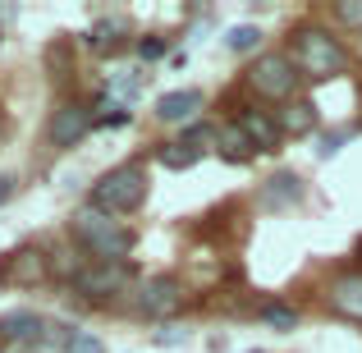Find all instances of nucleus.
Here are the masks:
<instances>
[{"label": "nucleus", "mask_w": 362, "mask_h": 353, "mask_svg": "<svg viewBox=\"0 0 362 353\" xmlns=\"http://www.w3.org/2000/svg\"><path fill=\"white\" fill-rule=\"evenodd\" d=\"M142 202H147V170H142V161H124V166L106 170L92 184V207L106 216H129Z\"/></svg>", "instance_id": "obj_1"}, {"label": "nucleus", "mask_w": 362, "mask_h": 353, "mask_svg": "<svg viewBox=\"0 0 362 353\" xmlns=\"http://www.w3.org/2000/svg\"><path fill=\"white\" fill-rule=\"evenodd\" d=\"M69 230L92 253V262H124V257H129V248H133V234L124 230L115 216L97 212V207H83V212L69 221Z\"/></svg>", "instance_id": "obj_2"}, {"label": "nucleus", "mask_w": 362, "mask_h": 353, "mask_svg": "<svg viewBox=\"0 0 362 353\" xmlns=\"http://www.w3.org/2000/svg\"><path fill=\"white\" fill-rule=\"evenodd\" d=\"M289 60H293V69H298L303 79L326 83V79H335V74H344L349 55L326 28H303V33L293 37V46H289Z\"/></svg>", "instance_id": "obj_3"}, {"label": "nucleus", "mask_w": 362, "mask_h": 353, "mask_svg": "<svg viewBox=\"0 0 362 353\" xmlns=\"http://www.w3.org/2000/svg\"><path fill=\"white\" fill-rule=\"evenodd\" d=\"M303 74L293 69L289 51H271V55H257V64L247 69V88L257 97H271V101H289L293 88H298Z\"/></svg>", "instance_id": "obj_4"}, {"label": "nucleus", "mask_w": 362, "mask_h": 353, "mask_svg": "<svg viewBox=\"0 0 362 353\" xmlns=\"http://www.w3.org/2000/svg\"><path fill=\"white\" fill-rule=\"evenodd\" d=\"M133 271L129 262H78L74 266V289L88 299H115L119 289H129Z\"/></svg>", "instance_id": "obj_5"}, {"label": "nucleus", "mask_w": 362, "mask_h": 353, "mask_svg": "<svg viewBox=\"0 0 362 353\" xmlns=\"http://www.w3.org/2000/svg\"><path fill=\"white\" fill-rule=\"evenodd\" d=\"M88 129H97L92 106H88V101H69V106H60L55 120H51V142H55V147H74V142L88 138Z\"/></svg>", "instance_id": "obj_6"}, {"label": "nucleus", "mask_w": 362, "mask_h": 353, "mask_svg": "<svg viewBox=\"0 0 362 353\" xmlns=\"http://www.w3.org/2000/svg\"><path fill=\"white\" fill-rule=\"evenodd\" d=\"M179 303H184V289H179V280L175 275H151L147 284H142V294H138V308H142V317H170V312H179Z\"/></svg>", "instance_id": "obj_7"}, {"label": "nucleus", "mask_w": 362, "mask_h": 353, "mask_svg": "<svg viewBox=\"0 0 362 353\" xmlns=\"http://www.w3.org/2000/svg\"><path fill=\"white\" fill-rule=\"evenodd\" d=\"M46 326H51V321L37 317L33 308H14V312H5V317H0V340L18 349V345H28V340H37Z\"/></svg>", "instance_id": "obj_8"}, {"label": "nucleus", "mask_w": 362, "mask_h": 353, "mask_svg": "<svg viewBox=\"0 0 362 353\" xmlns=\"http://www.w3.org/2000/svg\"><path fill=\"white\" fill-rule=\"evenodd\" d=\"M330 308L349 321H362V271H344L330 284Z\"/></svg>", "instance_id": "obj_9"}, {"label": "nucleus", "mask_w": 362, "mask_h": 353, "mask_svg": "<svg viewBox=\"0 0 362 353\" xmlns=\"http://www.w3.org/2000/svg\"><path fill=\"white\" fill-rule=\"evenodd\" d=\"M202 106H206V97H202L197 88H179V92H165V97L156 101V120H165V124H184V120H193Z\"/></svg>", "instance_id": "obj_10"}, {"label": "nucleus", "mask_w": 362, "mask_h": 353, "mask_svg": "<svg viewBox=\"0 0 362 353\" xmlns=\"http://www.w3.org/2000/svg\"><path fill=\"white\" fill-rule=\"evenodd\" d=\"M298 197H303V175H293V170L271 175L266 188H262V207H271V212H284V207H293Z\"/></svg>", "instance_id": "obj_11"}, {"label": "nucleus", "mask_w": 362, "mask_h": 353, "mask_svg": "<svg viewBox=\"0 0 362 353\" xmlns=\"http://www.w3.org/2000/svg\"><path fill=\"white\" fill-rule=\"evenodd\" d=\"M239 124H243L247 138H252V147H257V151H275V147H280V124L266 115V110H243Z\"/></svg>", "instance_id": "obj_12"}, {"label": "nucleus", "mask_w": 362, "mask_h": 353, "mask_svg": "<svg viewBox=\"0 0 362 353\" xmlns=\"http://www.w3.org/2000/svg\"><path fill=\"white\" fill-rule=\"evenodd\" d=\"M216 147H221V156L225 161H247V156H252V138H247V133H243V124L239 120H234V124H221V129H216Z\"/></svg>", "instance_id": "obj_13"}, {"label": "nucleus", "mask_w": 362, "mask_h": 353, "mask_svg": "<svg viewBox=\"0 0 362 353\" xmlns=\"http://www.w3.org/2000/svg\"><path fill=\"white\" fill-rule=\"evenodd\" d=\"M124 33H129L124 18H106V23H97L88 33V46H92V51H115V46L124 42Z\"/></svg>", "instance_id": "obj_14"}, {"label": "nucleus", "mask_w": 362, "mask_h": 353, "mask_svg": "<svg viewBox=\"0 0 362 353\" xmlns=\"http://www.w3.org/2000/svg\"><path fill=\"white\" fill-rule=\"evenodd\" d=\"M312 124H317V106H312V101H289V106H284L280 129H289V133H312Z\"/></svg>", "instance_id": "obj_15"}, {"label": "nucleus", "mask_w": 362, "mask_h": 353, "mask_svg": "<svg viewBox=\"0 0 362 353\" xmlns=\"http://www.w3.org/2000/svg\"><path fill=\"white\" fill-rule=\"evenodd\" d=\"M197 156H202V151L188 147V142H165V147L156 151V161L165 170H188V166H197Z\"/></svg>", "instance_id": "obj_16"}, {"label": "nucleus", "mask_w": 362, "mask_h": 353, "mask_svg": "<svg viewBox=\"0 0 362 353\" xmlns=\"http://www.w3.org/2000/svg\"><path fill=\"white\" fill-rule=\"evenodd\" d=\"M225 46H230L234 55L257 51V46H262V28H252V23H234L230 33H225Z\"/></svg>", "instance_id": "obj_17"}, {"label": "nucleus", "mask_w": 362, "mask_h": 353, "mask_svg": "<svg viewBox=\"0 0 362 353\" xmlns=\"http://www.w3.org/2000/svg\"><path fill=\"white\" fill-rule=\"evenodd\" d=\"M262 321H266V326H275V330H293V326H298V312L284 308V303H266Z\"/></svg>", "instance_id": "obj_18"}, {"label": "nucleus", "mask_w": 362, "mask_h": 353, "mask_svg": "<svg viewBox=\"0 0 362 353\" xmlns=\"http://www.w3.org/2000/svg\"><path fill=\"white\" fill-rule=\"evenodd\" d=\"M42 275V257L37 253H18L14 266H9V280H37Z\"/></svg>", "instance_id": "obj_19"}, {"label": "nucleus", "mask_w": 362, "mask_h": 353, "mask_svg": "<svg viewBox=\"0 0 362 353\" xmlns=\"http://www.w3.org/2000/svg\"><path fill=\"white\" fill-rule=\"evenodd\" d=\"M60 353H106V349H101V340L88 335V330H69V340H64Z\"/></svg>", "instance_id": "obj_20"}, {"label": "nucleus", "mask_w": 362, "mask_h": 353, "mask_svg": "<svg viewBox=\"0 0 362 353\" xmlns=\"http://www.w3.org/2000/svg\"><path fill=\"white\" fill-rule=\"evenodd\" d=\"M138 88H142L138 69H119L115 79H110V92H115V97H138Z\"/></svg>", "instance_id": "obj_21"}, {"label": "nucleus", "mask_w": 362, "mask_h": 353, "mask_svg": "<svg viewBox=\"0 0 362 353\" xmlns=\"http://www.w3.org/2000/svg\"><path fill=\"white\" fill-rule=\"evenodd\" d=\"M129 120H133V115H129V106H124V101H115L106 115H97V129H124Z\"/></svg>", "instance_id": "obj_22"}, {"label": "nucleus", "mask_w": 362, "mask_h": 353, "mask_svg": "<svg viewBox=\"0 0 362 353\" xmlns=\"http://www.w3.org/2000/svg\"><path fill=\"white\" fill-rule=\"evenodd\" d=\"M335 18L349 28H362V0H344V5H335Z\"/></svg>", "instance_id": "obj_23"}, {"label": "nucleus", "mask_w": 362, "mask_h": 353, "mask_svg": "<svg viewBox=\"0 0 362 353\" xmlns=\"http://www.w3.org/2000/svg\"><path fill=\"white\" fill-rule=\"evenodd\" d=\"M344 138H349L344 129H335V133H321V147H317V156H321V161H330L339 147H344Z\"/></svg>", "instance_id": "obj_24"}, {"label": "nucleus", "mask_w": 362, "mask_h": 353, "mask_svg": "<svg viewBox=\"0 0 362 353\" xmlns=\"http://www.w3.org/2000/svg\"><path fill=\"white\" fill-rule=\"evenodd\" d=\"M138 55H142V60H160V55H165V37H142Z\"/></svg>", "instance_id": "obj_25"}, {"label": "nucleus", "mask_w": 362, "mask_h": 353, "mask_svg": "<svg viewBox=\"0 0 362 353\" xmlns=\"http://www.w3.org/2000/svg\"><path fill=\"white\" fill-rule=\"evenodd\" d=\"M179 340H184V330H175V326L156 330V345H179Z\"/></svg>", "instance_id": "obj_26"}, {"label": "nucleus", "mask_w": 362, "mask_h": 353, "mask_svg": "<svg viewBox=\"0 0 362 353\" xmlns=\"http://www.w3.org/2000/svg\"><path fill=\"white\" fill-rule=\"evenodd\" d=\"M14 197V175H0V207Z\"/></svg>", "instance_id": "obj_27"}, {"label": "nucleus", "mask_w": 362, "mask_h": 353, "mask_svg": "<svg viewBox=\"0 0 362 353\" xmlns=\"http://www.w3.org/2000/svg\"><path fill=\"white\" fill-rule=\"evenodd\" d=\"M0 129H5V115H0Z\"/></svg>", "instance_id": "obj_28"}, {"label": "nucleus", "mask_w": 362, "mask_h": 353, "mask_svg": "<svg viewBox=\"0 0 362 353\" xmlns=\"http://www.w3.org/2000/svg\"><path fill=\"white\" fill-rule=\"evenodd\" d=\"M252 353H257V349H252Z\"/></svg>", "instance_id": "obj_29"}]
</instances>
